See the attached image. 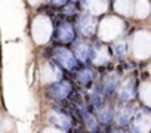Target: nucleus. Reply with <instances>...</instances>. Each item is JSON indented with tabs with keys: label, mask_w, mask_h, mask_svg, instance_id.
<instances>
[{
	"label": "nucleus",
	"mask_w": 151,
	"mask_h": 133,
	"mask_svg": "<svg viewBox=\"0 0 151 133\" xmlns=\"http://www.w3.org/2000/svg\"><path fill=\"white\" fill-rule=\"evenodd\" d=\"M91 105H92V108L101 110L102 105H104V98H102V95H101V93H93L92 98H91Z\"/></svg>",
	"instance_id": "nucleus-11"
},
{
	"label": "nucleus",
	"mask_w": 151,
	"mask_h": 133,
	"mask_svg": "<svg viewBox=\"0 0 151 133\" xmlns=\"http://www.w3.org/2000/svg\"><path fill=\"white\" fill-rule=\"evenodd\" d=\"M58 39L61 43H71L74 40V30L68 22H62L59 25V28L53 34V39Z\"/></svg>",
	"instance_id": "nucleus-3"
},
{
	"label": "nucleus",
	"mask_w": 151,
	"mask_h": 133,
	"mask_svg": "<svg viewBox=\"0 0 151 133\" xmlns=\"http://www.w3.org/2000/svg\"><path fill=\"white\" fill-rule=\"evenodd\" d=\"M129 118H130V110H127V106H124L119 111L117 115V121L120 123V126H127L129 124Z\"/></svg>",
	"instance_id": "nucleus-10"
},
{
	"label": "nucleus",
	"mask_w": 151,
	"mask_h": 133,
	"mask_svg": "<svg viewBox=\"0 0 151 133\" xmlns=\"http://www.w3.org/2000/svg\"><path fill=\"white\" fill-rule=\"evenodd\" d=\"M52 55H53V49H50V47L43 49V56H44V58H50Z\"/></svg>",
	"instance_id": "nucleus-13"
},
{
	"label": "nucleus",
	"mask_w": 151,
	"mask_h": 133,
	"mask_svg": "<svg viewBox=\"0 0 151 133\" xmlns=\"http://www.w3.org/2000/svg\"><path fill=\"white\" fill-rule=\"evenodd\" d=\"M55 5H58V6H62V5H65L67 3V0H52Z\"/></svg>",
	"instance_id": "nucleus-14"
},
{
	"label": "nucleus",
	"mask_w": 151,
	"mask_h": 133,
	"mask_svg": "<svg viewBox=\"0 0 151 133\" xmlns=\"http://www.w3.org/2000/svg\"><path fill=\"white\" fill-rule=\"evenodd\" d=\"M82 120L85 123V126L91 130L92 133H98V121H96L95 117H92V114L87 112L86 115H83V117H82Z\"/></svg>",
	"instance_id": "nucleus-7"
},
{
	"label": "nucleus",
	"mask_w": 151,
	"mask_h": 133,
	"mask_svg": "<svg viewBox=\"0 0 151 133\" xmlns=\"http://www.w3.org/2000/svg\"><path fill=\"white\" fill-rule=\"evenodd\" d=\"M98 117H99V121L102 124H110L114 118V111L111 106H104V108L99 110V115Z\"/></svg>",
	"instance_id": "nucleus-4"
},
{
	"label": "nucleus",
	"mask_w": 151,
	"mask_h": 133,
	"mask_svg": "<svg viewBox=\"0 0 151 133\" xmlns=\"http://www.w3.org/2000/svg\"><path fill=\"white\" fill-rule=\"evenodd\" d=\"M117 81H119L117 77H114V75H110L108 78L104 80V89H105V92L108 93V95L114 93L115 87H117Z\"/></svg>",
	"instance_id": "nucleus-9"
},
{
	"label": "nucleus",
	"mask_w": 151,
	"mask_h": 133,
	"mask_svg": "<svg viewBox=\"0 0 151 133\" xmlns=\"http://www.w3.org/2000/svg\"><path fill=\"white\" fill-rule=\"evenodd\" d=\"M111 133H126V132H124V129H121V127H117V129H113Z\"/></svg>",
	"instance_id": "nucleus-15"
},
{
	"label": "nucleus",
	"mask_w": 151,
	"mask_h": 133,
	"mask_svg": "<svg viewBox=\"0 0 151 133\" xmlns=\"http://www.w3.org/2000/svg\"><path fill=\"white\" fill-rule=\"evenodd\" d=\"M73 92L71 86L67 81H58V83H53L49 86V90H48V96H53L56 101H64L67 99V96Z\"/></svg>",
	"instance_id": "nucleus-2"
},
{
	"label": "nucleus",
	"mask_w": 151,
	"mask_h": 133,
	"mask_svg": "<svg viewBox=\"0 0 151 133\" xmlns=\"http://www.w3.org/2000/svg\"><path fill=\"white\" fill-rule=\"evenodd\" d=\"M89 49H91V47H89L85 41H79V43H76V46H74L77 58H80L82 61H86L89 58Z\"/></svg>",
	"instance_id": "nucleus-5"
},
{
	"label": "nucleus",
	"mask_w": 151,
	"mask_h": 133,
	"mask_svg": "<svg viewBox=\"0 0 151 133\" xmlns=\"http://www.w3.org/2000/svg\"><path fill=\"white\" fill-rule=\"evenodd\" d=\"M79 81L82 83V84H85L86 87H91L92 86V81H93L92 71L87 69V68H83L82 71H80V74H79Z\"/></svg>",
	"instance_id": "nucleus-6"
},
{
	"label": "nucleus",
	"mask_w": 151,
	"mask_h": 133,
	"mask_svg": "<svg viewBox=\"0 0 151 133\" xmlns=\"http://www.w3.org/2000/svg\"><path fill=\"white\" fill-rule=\"evenodd\" d=\"M132 93H133V81H130L129 86L126 84V86H124L121 90L119 92V99H120L121 102H127V101L130 99Z\"/></svg>",
	"instance_id": "nucleus-8"
},
{
	"label": "nucleus",
	"mask_w": 151,
	"mask_h": 133,
	"mask_svg": "<svg viewBox=\"0 0 151 133\" xmlns=\"http://www.w3.org/2000/svg\"><path fill=\"white\" fill-rule=\"evenodd\" d=\"M53 55H55L56 64L59 67H64L67 69H73V71L77 69L79 62L76 59V56L70 50H67L65 47H56V49H53Z\"/></svg>",
	"instance_id": "nucleus-1"
},
{
	"label": "nucleus",
	"mask_w": 151,
	"mask_h": 133,
	"mask_svg": "<svg viewBox=\"0 0 151 133\" xmlns=\"http://www.w3.org/2000/svg\"><path fill=\"white\" fill-rule=\"evenodd\" d=\"M124 53H126V46H124L123 43L115 44V55H117V56H123Z\"/></svg>",
	"instance_id": "nucleus-12"
}]
</instances>
